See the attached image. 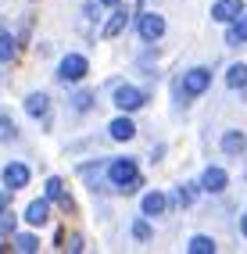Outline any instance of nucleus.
Here are the masks:
<instances>
[{
  "mask_svg": "<svg viewBox=\"0 0 247 254\" xmlns=\"http://www.w3.org/2000/svg\"><path fill=\"white\" fill-rule=\"evenodd\" d=\"M108 132H111V140L125 143V140H133V136H136V126H133V118H115V122L108 126Z\"/></svg>",
  "mask_w": 247,
  "mask_h": 254,
  "instance_id": "nucleus-12",
  "label": "nucleus"
},
{
  "mask_svg": "<svg viewBox=\"0 0 247 254\" xmlns=\"http://www.w3.org/2000/svg\"><path fill=\"white\" fill-rule=\"evenodd\" d=\"M133 236H136L140 244H151V236H154L151 222H143V218H136V222H133Z\"/></svg>",
  "mask_w": 247,
  "mask_h": 254,
  "instance_id": "nucleus-22",
  "label": "nucleus"
},
{
  "mask_svg": "<svg viewBox=\"0 0 247 254\" xmlns=\"http://www.w3.org/2000/svg\"><path fill=\"white\" fill-rule=\"evenodd\" d=\"M108 179L119 186V190L133 193L136 186H140V165H136L133 158H115V161L108 165Z\"/></svg>",
  "mask_w": 247,
  "mask_h": 254,
  "instance_id": "nucleus-1",
  "label": "nucleus"
},
{
  "mask_svg": "<svg viewBox=\"0 0 247 254\" xmlns=\"http://www.w3.org/2000/svg\"><path fill=\"white\" fill-rule=\"evenodd\" d=\"M201 186L204 193H222L226 186H229V176H226V168H219V165H211V168H204V176H201Z\"/></svg>",
  "mask_w": 247,
  "mask_h": 254,
  "instance_id": "nucleus-7",
  "label": "nucleus"
},
{
  "mask_svg": "<svg viewBox=\"0 0 247 254\" xmlns=\"http://www.w3.org/2000/svg\"><path fill=\"white\" fill-rule=\"evenodd\" d=\"M222 150H226L229 158H237V154H244V150H247V136H244L240 129H229L226 136H222Z\"/></svg>",
  "mask_w": 247,
  "mask_h": 254,
  "instance_id": "nucleus-11",
  "label": "nucleus"
},
{
  "mask_svg": "<svg viewBox=\"0 0 247 254\" xmlns=\"http://www.w3.org/2000/svg\"><path fill=\"white\" fill-rule=\"evenodd\" d=\"M11 58H14V40L0 29V61H11Z\"/></svg>",
  "mask_w": 247,
  "mask_h": 254,
  "instance_id": "nucleus-23",
  "label": "nucleus"
},
{
  "mask_svg": "<svg viewBox=\"0 0 247 254\" xmlns=\"http://www.w3.org/2000/svg\"><path fill=\"white\" fill-rule=\"evenodd\" d=\"M165 18L161 14H154V11H140L136 14V36L140 40H147V43H154V40H161L165 36Z\"/></svg>",
  "mask_w": 247,
  "mask_h": 254,
  "instance_id": "nucleus-2",
  "label": "nucleus"
},
{
  "mask_svg": "<svg viewBox=\"0 0 247 254\" xmlns=\"http://www.w3.org/2000/svg\"><path fill=\"white\" fill-rule=\"evenodd\" d=\"M97 4H104V7H119V0H97Z\"/></svg>",
  "mask_w": 247,
  "mask_h": 254,
  "instance_id": "nucleus-27",
  "label": "nucleus"
},
{
  "mask_svg": "<svg viewBox=\"0 0 247 254\" xmlns=\"http://www.w3.org/2000/svg\"><path fill=\"white\" fill-rule=\"evenodd\" d=\"M47 200H54V204H58V208H64V211H72V208H75V200L64 193V183H61L58 176L47 179Z\"/></svg>",
  "mask_w": 247,
  "mask_h": 254,
  "instance_id": "nucleus-10",
  "label": "nucleus"
},
{
  "mask_svg": "<svg viewBox=\"0 0 247 254\" xmlns=\"http://www.w3.org/2000/svg\"><path fill=\"white\" fill-rule=\"evenodd\" d=\"M125 22H129V11H122V7H115V11H111V18L104 22V29H101V32H104V36L111 40V36H119V32L125 29Z\"/></svg>",
  "mask_w": 247,
  "mask_h": 254,
  "instance_id": "nucleus-16",
  "label": "nucleus"
},
{
  "mask_svg": "<svg viewBox=\"0 0 247 254\" xmlns=\"http://www.w3.org/2000/svg\"><path fill=\"white\" fill-rule=\"evenodd\" d=\"M90 104H93V93H86V90L72 97V111H90Z\"/></svg>",
  "mask_w": 247,
  "mask_h": 254,
  "instance_id": "nucleus-24",
  "label": "nucleus"
},
{
  "mask_svg": "<svg viewBox=\"0 0 247 254\" xmlns=\"http://www.w3.org/2000/svg\"><path fill=\"white\" fill-rule=\"evenodd\" d=\"M244 14V0H215V7H211V18L229 25V22H237Z\"/></svg>",
  "mask_w": 247,
  "mask_h": 254,
  "instance_id": "nucleus-8",
  "label": "nucleus"
},
{
  "mask_svg": "<svg viewBox=\"0 0 247 254\" xmlns=\"http://www.w3.org/2000/svg\"><path fill=\"white\" fill-rule=\"evenodd\" d=\"M14 251H22V254H36L40 251V240L32 233H14V244H11Z\"/></svg>",
  "mask_w": 247,
  "mask_h": 254,
  "instance_id": "nucleus-18",
  "label": "nucleus"
},
{
  "mask_svg": "<svg viewBox=\"0 0 247 254\" xmlns=\"http://www.w3.org/2000/svg\"><path fill=\"white\" fill-rule=\"evenodd\" d=\"M240 233H244V240H247V211H244V218H240Z\"/></svg>",
  "mask_w": 247,
  "mask_h": 254,
  "instance_id": "nucleus-26",
  "label": "nucleus"
},
{
  "mask_svg": "<svg viewBox=\"0 0 247 254\" xmlns=\"http://www.w3.org/2000/svg\"><path fill=\"white\" fill-rule=\"evenodd\" d=\"M190 200H193V190L190 186H179V204H190Z\"/></svg>",
  "mask_w": 247,
  "mask_h": 254,
  "instance_id": "nucleus-25",
  "label": "nucleus"
},
{
  "mask_svg": "<svg viewBox=\"0 0 247 254\" xmlns=\"http://www.w3.org/2000/svg\"><path fill=\"white\" fill-rule=\"evenodd\" d=\"M29 179H32V168L25 161H7L4 165V186H7L11 193L22 190V186H29Z\"/></svg>",
  "mask_w": 247,
  "mask_h": 254,
  "instance_id": "nucleus-5",
  "label": "nucleus"
},
{
  "mask_svg": "<svg viewBox=\"0 0 247 254\" xmlns=\"http://www.w3.org/2000/svg\"><path fill=\"white\" fill-rule=\"evenodd\" d=\"M7 193H11V190H7ZM7 193H0V211H4V208H7Z\"/></svg>",
  "mask_w": 247,
  "mask_h": 254,
  "instance_id": "nucleus-28",
  "label": "nucleus"
},
{
  "mask_svg": "<svg viewBox=\"0 0 247 254\" xmlns=\"http://www.w3.org/2000/svg\"><path fill=\"white\" fill-rule=\"evenodd\" d=\"M186 251H190V254H215L219 247H215V240H211V236H190Z\"/></svg>",
  "mask_w": 247,
  "mask_h": 254,
  "instance_id": "nucleus-19",
  "label": "nucleus"
},
{
  "mask_svg": "<svg viewBox=\"0 0 247 254\" xmlns=\"http://www.w3.org/2000/svg\"><path fill=\"white\" fill-rule=\"evenodd\" d=\"M90 72V61L82 58V54H64L61 64H58V79L61 82H82Z\"/></svg>",
  "mask_w": 247,
  "mask_h": 254,
  "instance_id": "nucleus-3",
  "label": "nucleus"
},
{
  "mask_svg": "<svg viewBox=\"0 0 247 254\" xmlns=\"http://www.w3.org/2000/svg\"><path fill=\"white\" fill-rule=\"evenodd\" d=\"M14 229H18V215L14 211H0V236H14Z\"/></svg>",
  "mask_w": 247,
  "mask_h": 254,
  "instance_id": "nucleus-20",
  "label": "nucleus"
},
{
  "mask_svg": "<svg viewBox=\"0 0 247 254\" xmlns=\"http://www.w3.org/2000/svg\"><path fill=\"white\" fill-rule=\"evenodd\" d=\"M211 86V72L208 68H190L183 75V97H201Z\"/></svg>",
  "mask_w": 247,
  "mask_h": 254,
  "instance_id": "nucleus-6",
  "label": "nucleus"
},
{
  "mask_svg": "<svg viewBox=\"0 0 247 254\" xmlns=\"http://www.w3.org/2000/svg\"><path fill=\"white\" fill-rule=\"evenodd\" d=\"M47 218H51V200H32L25 208V222L29 226H43Z\"/></svg>",
  "mask_w": 247,
  "mask_h": 254,
  "instance_id": "nucleus-13",
  "label": "nucleus"
},
{
  "mask_svg": "<svg viewBox=\"0 0 247 254\" xmlns=\"http://www.w3.org/2000/svg\"><path fill=\"white\" fill-rule=\"evenodd\" d=\"M165 211H169V193H161V190H151V193H143L140 215L154 218V215H165Z\"/></svg>",
  "mask_w": 247,
  "mask_h": 254,
  "instance_id": "nucleus-9",
  "label": "nucleus"
},
{
  "mask_svg": "<svg viewBox=\"0 0 247 254\" xmlns=\"http://www.w3.org/2000/svg\"><path fill=\"white\" fill-rule=\"evenodd\" d=\"M111 100H115V108H122V111H136V108H143V104H147V93H143V90H136V86H129V82H119Z\"/></svg>",
  "mask_w": 247,
  "mask_h": 254,
  "instance_id": "nucleus-4",
  "label": "nucleus"
},
{
  "mask_svg": "<svg viewBox=\"0 0 247 254\" xmlns=\"http://www.w3.org/2000/svg\"><path fill=\"white\" fill-rule=\"evenodd\" d=\"M0 140H4V143L18 140V129H14V122H11V118H7L4 111H0Z\"/></svg>",
  "mask_w": 247,
  "mask_h": 254,
  "instance_id": "nucleus-21",
  "label": "nucleus"
},
{
  "mask_svg": "<svg viewBox=\"0 0 247 254\" xmlns=\"http://www.w3.org/2000/svg\"><path fill=\"white\" fill-rule=\"evenodd\" d=\"M226 86L229 90H244L247 86V64L244 61H237V64H229V68H226Z\"/></svg>",
  "mask_w": 247,
  "mask_h": 254,
  "instance_id": "nucleus-15",
  "label": "nucleus"
},
{
  "mask_svg": "<svg viewBox=\"0 0 247 254\" xmlns=\"http://www.w3.org/2000/svg\"><path fill=\"white\" fill-rule=\"evenodd\" d=\"M47 108H51L47 93H29V97H25V111H29L32 118H43V115H47Z\"/></svg>",
  "mask_w": 247,
  "mask_h": 254,
  "instance_id": "nucleus-17",
  "label": "nucleus"
},
{
  "mask_svg": "<svg viewBox=\"0 0 247 254\" xmlns=\"http://www.w3.org/2000/svg\"><path fill=\"white\" fill-rule=\"evenodd\" d=\"M226 43H229V47H240V43H247V11L240 14L237 22H229V29H226Z\"/></svg>",
  "mask_w": 247,
  "mask_h": 254,
  "instance_id": "nucleus-14",
  "label": "nucleus"
}]
</instances>
